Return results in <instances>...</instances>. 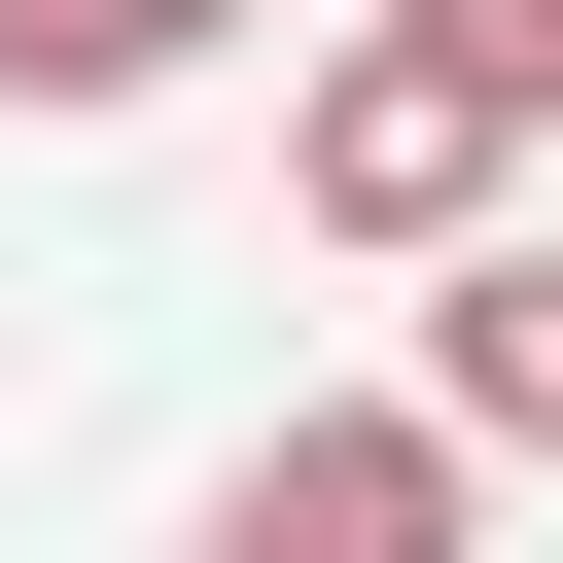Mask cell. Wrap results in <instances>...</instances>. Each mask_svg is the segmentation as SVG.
Returning <instances> with one entry per match:
<instances>
[{"label": "cell", "instance_id": "cell-3", "mask_svg": "<svg viewBox=\"0 0 563 563\" xmlns=\"http://www.w3.org/2000/svg\"><path fill=\"white\" fill-rule=\"evenodd\" d=\"M422 422H457V457H563V246H528V211L422 282Z\"/></svg>", "mask_w": 563, "mask_h": 563}, {"label": "cell", "instance_id": "cell-4", "mask_svg": "<svg viewBox=\"0 0 563 563\" xmlns=\"http://www.w3.org/2000/svg\"><path fill=\"white\" fill-rule=\"evenodd\" d=\"M211 0H0V106H176Z\"/></svg>", "mask_w": 563, "mask_h": 563}, {"label": "cell", "instance_id": "cell-6", "mask_svg": "<svg viewBox=\"0 0 563 563\" xmlns=\"http://www.w3.org/2000/svg\"><path fill=\"white\" fill-rule=\"evenodd\" d=\"M211 35H246V0H211Z\"/></svg>", "mask_w": 563, "mask_h": 563}, {"label": "cell", "instance_id": "cell-5", "mask_svg": "<svg viewBox=\"0 0 563 563\" xmlns=\"http://www.w3.org/2000/svg\"><path fill=\"white\" fill-rule=\"evenodd\" d=\"M457 70H493V141H563V0H422Z\"/></svg>", "mask_w": 563, "mask_h": 563}, {"label": "cell", "instance_id": "cell-2", "mask_svg": "<svg viewBox=\"0 0 563 563\" xmlns=\"http://www.w3.org/2000/svg\"><path fill=\"white\" fill-rule=\"evenodd\" d=\"M457 528H493V457H457L422 387H352V422H246L176 563H457Z\"/></svg>", "mask_w": 563, "mask_h": 563}, {"label": "cell", "instance_id": "cell-1", "mask_svg": "<svg viewBox=\"0 0 563 563\" xmlns=\"http://www.w3.org/2000/svg\"><path fill=\"white\" fill-rule=\"evenodd\" d=\"M282 211H317V246H387V282H457V246L528 211V141H493V70H457L422 0H352V35H317V106H282Z\"/></svg>", "mask_w": 563, "mask_h": 563}]
</instances>
